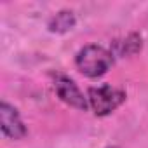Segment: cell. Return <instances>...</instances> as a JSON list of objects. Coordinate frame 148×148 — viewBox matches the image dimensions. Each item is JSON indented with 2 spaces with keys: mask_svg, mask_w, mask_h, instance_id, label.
Returning a JSON list of instances; mask_svg holds the SVG:
<instances>
[{
  "mask_svg": "<svg viewBox=\"0 0 148 148\" xmlns=\"http://www.w3.org/2000/svg\"><path fill=\"white\" fill-rule=\"evenodd\" d=\"M77 68L84 73V75L96 79L101 77L112 68L113 64V54L106 51L101 45H86L84 49L79 51L77 54Z\"/></svg>",
  "mask_w": 148,
  "mask_h": 148,
  "instance_id": "obj_1",
  "label": "cell"
},
{
  "mask_svg": "<svg viewBox=\"0 0 148 148\" xmlns=\"http://www.w3.org/2000/svg\"><path fill=\"white\" fill-rule=\"evenodd\" d=\"M125 99V94L120 89H115L108 84H103L99 87H91L89 89V103L91 108L94 110L96 115L103 117L117 110Z\"/></svg>",
  "mask_w": 148,
  "mask_h": 148,
  "instance_id": "obj_2",
  "label": "cell"
},
{
  "mask_svg": "<svg viewBox=\"0 0 148 148\" xmlns=\"http://www.w3.org/2000/svg\"><path fill=\"white\" fill-rule=\"evenodd\" d=\"M54 91L63 103L77 108V110H87V101H86L84 94L80 92V89L77 87V84L71 79H68L64 75H56Z\"/></svg>",
  "mask_w": 148,
  "mask_h": 148,
  "instance_id": "obj_3",
  "label": "cell"
},
{
  "mask_svg": "<svg viewBox=\"0 0 148 148\" xmlns=\"http://www.w3.org/2000/svg\"><path fill=\"white\" fill-rule=\"evenodd\" d=\"M0 125H2V132L12 139H21L26 134V127L23 125L18 110L7 103L0 105Z\"/></svg>",
  "mask_w": 148,
  "mask_h": 148,
  "instance_id": "obj_4",
  "label": "cell"
},
{
  "mask_svg": "<svg viewBox=\"0 0 148 148\" xmlns=\"http://www.w3.org/2000/svg\"><path fill=\"white\" fill-rule=\"evenodd\" d=\"M75 26V16L71 11H61L49 21V30L54 33H64Z\"/></svg>",
  "mask_w": 148,
  "mask_h": 148,
  "instance_id": "obj_5",
  "label": "cell"
},
{
  "mask_svg": "<svg viewBox=\"0 0 148 148\" xmlns=\"http://www.w3.org/2000/svg\"><path fill=\"white\" fill-rule=\"evenodd\" d=\"M129 47H132L134 52H138V51L141 49V38H139L136 33H132V35H129V37L125 38V42H124V52H125V54H131V49H129Z\"/></svg>",
  "mask_w": 148,
  "mask_h": 148,
  "instance_id": "obj_6",
  "label": "cell"
},
{
  "mask_svg": "<svg viewBox=\"0 0 148 148\" xmlns=\"http://www.w3.org/2000/svg\"><path fill=\"white\" fill-rule=\"evenodd\" d=\"M112 148H117V146H112Z\"/></svg>",
  "mask_w": 148,
  "mask_h": 148,
  "instance_id": "obj_7",
  "label": "cell"
}]
</instances>
